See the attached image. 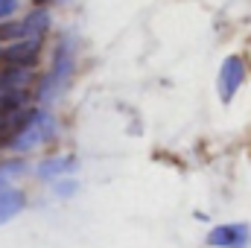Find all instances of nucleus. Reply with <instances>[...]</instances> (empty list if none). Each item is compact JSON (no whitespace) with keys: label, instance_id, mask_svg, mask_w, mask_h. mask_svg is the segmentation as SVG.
<instances>
[{"label":"nucleus","instance_id":"nucleus-1","mask_svg":"<svg viewBox=\"0 0 251 248\" xmlns=\"http://www.w3.org/2000/svg\"><path fill=\"white\" fill-rule=\"evenodd\" d=\"M21 207H24V196L9 184L6 178H0V222L12 219Z\"/></svg>","mask_w":251,"mask_h":248},{"label":"nucleus","instance_id":"nucleus-2","mask_svg":"<svg viewBox=\"0 0 251 248\" xmlns=\"http://www.w3.org/2000/svg\"><path fill=\"white\" fill-rule=\"evenodd\" d=\"M12 9H15V0H0V18H3V15H9Z\"/></svg>","mask_w":251,"mask_h":248}]
</instances>
